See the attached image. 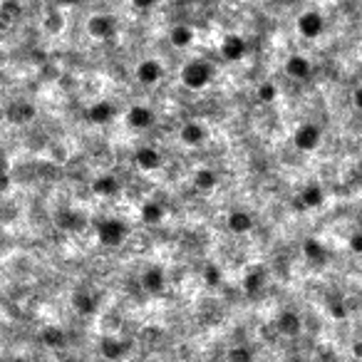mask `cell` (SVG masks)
Masks as SVG:
<instances>
[{
  "mask_svg": "<svg viewBox=\"0 0 362 362\" xmlns=\"http://www.w3.org/2000/svg\"><path fill=\"white\" fill-rule=\"evenodd\" d=\"M214 77V67L206 60H189L181 67V84L186 89H204Z\"/></svg>",
  "mask_w": 362,
  "mask_h": 362,
  "instance_id": "1",
  "label": "cell"
},
{
  "mask_svg": "<svg viewBox=\"0 0 362 362\" xmlns=\"http://www.w3.org/2000/svg\"><path fill=\"white\" fill-rule=\"evenodd\" d=\"M127 233H129V228L119 219H105L97 224V238L102 246H119V243H124Z\"/></svg>",
  "mask_w": 362,
  "mask_h": 362,
  "instance_id": "2",
  "label": "cell"
},
{
  "mask_svg": "<svg viewBox=\"0 0 362 362\" xmlns=\"http://www.w3.org/2000/svg\"><path fill=\"white\" fill-rule=\"evenodd\" d=\"M323 30H325V18H323L318 11H305L303 15L298 18V32L305 37V40L321 37Z\"/></svg>",
  "mask_w": 362,
  "mask_h": 362,
  "instance_id": "3",
  "label": "cell"
},
{
  "mask_svg": "<svg viewBox=\"0 0 362 362\" xmlns=\"http://www.w3.org/2000/svg\"><path fill=\"white\" fill-rule=\"evenodd\" d=\"M323 139V131L318 124H303L295 129V147L300 149V152H313V149H318V144H321Z\"/></svg>",
  "mask_w": 362,
  "mask_h": 362,
  "instance_id": "4",
  "label": "cell"
},
{
  "mask_svg": "<svg viewBox=\"0 0 362 362\" xmlns=\"http://www.w3.org/2000/svg\"><path fill=\"white\" fill-rule=\"evenodd\" d=\"M87 32L95 40H110L117 32V20L112 15H92L87 20Z\"/></svg>",
  "mask_w": 362,
  "mask_h": 362,
  "instance_id": "5",
  "label": "cell"
},
{
  "mask_svg": "<svg viewBox=\"0 0 362 362\" xmlns=\"http://www.w3.org/2000/svg\"><path fill=\"white\" fill-rule=\"evenodd\" d=\"M246 37L241 35H226L224 40H221V55H224V60H228V63H238V60L246 58Z\"/></svg>",
  "mask_w": 362,
  "mask_h": 362,
  "instance_id": "6",
  "label": "cell"
},
{
  "mask_svg": "<svg viewBox=\"0 0 362 362\" xmlns=\"http://www.w3.org/2000/svg\"><path fill=\"white\" fill-rule=\"evenodd\" d=\"M179 139L186 144V147H199L206 142V127L201 122H184L181 129H179Z\"/></svg>",
  "mask_w": 362,
  "mask_h": 362,
  "instance_id": "7",
  "label": "cell"
},
{
  "mask_svg": "<svg viewBox=\"0 0 362 362\" xmlns=\"http://www.w3.org/2000/svg\"><path fill=\"white\" fill-rule=\"evenodd\" d=\"M142 288L152 295L164 293V288H167V273H164L159 266L147 268V271L142 273Z\"/></svg>",
  "mask_w": 362,
  "mask_h": 362,
  "instance_id": "8",
  "label": "cell"
},
{
  "mask_svg": "<svg viewBox=\"0 0 362 362\" xmlns=\"http://www.w3.org/2000/svg\"><path fill=\"white\" fill-rule=\"evenodd\" d=\"M283 67L290 79H308L310 72H313V65H310V60L303 58V55H290Z\"/></svg>",
  "mask_w": 362,
  "mask_h": 362,
  "instance_id": "9",
  "label": "cell"
},
{
  "mask_svg": "<svg viewBox=\"0 0 362 362\" xmlns=\"http://www.w3.org/2000/svg\"><path fill=\"white\" fill-rule=\"evenodd\" d=\"M164 77V67L159 60H142L137 65V79L142 84H157Z\"/></svg>",
  "mask_w": 362,
  "mask_h": 362,
  "instance_id": "10",
  "label": "cell"
},
{
  "mask_svg": "<svg viewBox=\"0 0 362 362\" xmlns=\"http://www.w3.org/2000/svg\"><path fill=\"white\" fill-rule=\"evenodd\" d=\"M55 221H58V226L63 231H82L84 226H87V216L79 214L77 209H63Z\"/></svg>",
  "mask_w": 362,
  "mask_h": 362,
  "instance_id": "11",
  "label": "cell"
},
{
  "mask_svg": "<svg viewBox=\"0 0 362 362\" xmlns=\"http://www.w3.org/2000/svg\"><path fill=\"white\" fill-rule=\"evenodd\" d=\"M127 124H129L131 129H147V127L154 124V112L144 105H134L127 112Z\"/></svg>",
  "mask_w": 362,
  "mask_h": 362,
  "instance_id": "12",
  "label": "cell"
},
{
  "mask_svg": "<svg viewBox=\"0 0 362 362\" xmlns=\"http://www.w3.org/2000/svg\"><path fill=\"white\" fill-rule=\"evenodd\" d=\"M323 201H325V191L321 189V184H308L300 191L295 206H300V209H318V206H323Z\"/></svg>",
  "mask_w": 362,
  "mask_h": 362,
  "instance_id": "13",
  "label": "cell"
},
{
  "mask_svg": "<svg viewBox=\"0 0 362 362\" xmlns=\"http://www.w3.org/2000/svg\"><path fill=\"white\" fill-rule=\"evenodd\" d=\"M278 332H283L285 337H298L300 330H303V323H300V315L293 313V310H283L278 315Z\"/></svg>",
  "mask_w": 362,
  "mask_h": 362,
  "instance_id": "14",
  "label": "cell"
},
{
  "mask_svg": "<svg viewBox=\"0 0 362 362\" xmlns=\"http://www.w3.org/2000/svg\"><path fill=\"white\" fill-rule=\"evenodd\" d=\"M134 164H137L142 172H154V169H159V164H162V154L154 147H139L137 152H134Z\"/></svg>",
  "mask_w": 362,
  "mask_h": 362,
  "instance_id": "15",
  "label": "cell"
},
{
  "mask_svg": "<svg viewBox=\"0 0 362 362\" xmlns=\"http://www.w3.org/2000/svg\"><path fill=\"white\" fill-rule=\"evenodd\" d=\"M226 224H228V228H231L236 236H243V233L253 231V216L248 214V211H241V209L231 211L228 219H226Z\"/></svg>",
  "mask_w": 362,
  "mask_h": 362,
  "instance_id": "16",
  "label": "cell"
},
{
  "mask_svg": "<svg viewBox=\"0 0 362 362\" xmlns=\"http://www.w3.org/2000/svg\"><path fill=\"white\" fill-rule=\"evenodd\" d=\"M303 256L308 258L313 266H325V263H328V248L323 246L318 238H305V241H303Z\"/></svg>",
  "mask_w": 362,
  "mask_h": 362,
  "instance_id": "17",
  "label": "cell"
},
{
  "mask_svg": "<svg viewBox=\"0 0 362 362\" xmlns=\"http://www.w3.org/2000/svg\"><path fill=\"white\" fill-rule=\"evenodd\" d=\"M112 117H115V107L110 102H97V105H89L87 110V119L92 124H107Z\"/></svg>",
  "mask_w": 362,
  "mask_h": 362,
  "instance_id": "18",
  "label": "cell"
},
{
  "mask_svg": "<svg viewBox=\"0 0 362 362\" xmlns=\"http://www.w3.org/2000/svg\"><path fill=\"white\" fill-rule=\"evenodd\" d=\"M92 191H95L97 196H115L117 191H119V181H117L112 174H102V176H97L95 181H92Z\"/></svg>",
  "mask_w": 362,
  "mask_h": 362,
  "instance_id": "19",
  "label": "cell"
},
{
  "mask_svg": "<svg viewBox=\"0 0 362 362\" xmlns=\"http://www.w3.org/2000/svg\"><path fill=\"white\" fill-rule=\"evenodd\" d=\"M194 30L189 25H174L172 32H169V40H172L174 48H189L194 42Z\"/></svg>",
  "mask_w": 362,
  "mask_h": 362,
  "instance_id": "20",
  "label": "cell"
},
{
  "mask_svg": "<svg viewBox=\"0 0 362 362\" xmlns=\"http://www.w3.org/2000/svg\"><path fill=\"white\" fill-rule=\"evenodd\" d=\"M263 283H266V271H263V268H253V271H248V273L243 276V290H246L248 295H256L258 290L263 288Z\"/></svg>",
  "mask_w": 362,
  "mask_h": 362,
  "instance_id": "21",
  "label": "cell"
},
{
  "mask_svg": "<svg viewBox=\"0 0 362 362\" xmlns=\"http://www.w3.org/2000/svg\"><path fill=\"white\" fill-rule=\"evenodd\" d=\"M72 305L79 315H92L97 310L95 298H92L89 293H84V290H77V293L72 295Z\"/></svg>",
  "mask_w": 362,
  "mask_h": 362,
  "instance_id": "22",
  "label": "cell"
},
{
  "mask_svg": "<svg viewBox=\"0 0 362 362\" xmlns=\"http://www.w3.org/2000/svg\"><path fill=\"white\" fill-rule=\"evenodd\" d=\"M40 340L45 347H63L65 345V332L60 330L58 325H48V328H42Z\"/></svg>",
  "mask_w": 362,
  "mask_h": 362,
  "instance_id": "23",
  "label": "cell"
},
{
  "mask_svg": "<svg viewBox=\"0 0 362 362\" xmlns=\"http://www.w3.org/2000/svg\"><path fill=\"white\" fill-rule=\"evenodd\" d=\"M100 352H102V357H107V360H119L122 352H124V345H122L117 337H102Z\"/></svg>",
  "mask_w": 362,
  "mask_h": 362,
  "instance_id": "24",
  "label": "cell"
},
{
  "mask_svg": "<svg viewBox=\"0 0 362 362\" xmlns=\"http://www.w3.org/2000/svg\"><path fill=\"white\" fill-rule=\"evenodd\" d=\"M139 216H142L144 224L154 226V224H159V221L164 219V209L157 204V201H147V204H142V211H139Z\"/></svg>",
  "mask_w": 362,
  "mask_h": 362,
  "instance_id": "25",
  "label": "cell"
},
{
  "mask_svg": "<svg viewBox=\"0 0 362 362\" xmlns=\"http://www.w3.org/2000/svg\"><path fill=\"white\" fill-rule=\"evenodd\" d=\"M194 184H196V189H201V191H211V189H216V184H219V176H216L211 169H199V172L194 174Z\"/></svg>",
  "mask_w": 362,
  "mask_h": 362,
  "instance_id": "26",
  "label": "cell"
},
{
  "mask_svg": "<svg viewBox=\"0 0 362 362\" xmlns=\"http://www.w3.org/2000/svg\"><path fill=\"white\" fill-rule=\"evenodd\" d=\"M256 97H258V102H263V105H273V102L278 100V87H276L273 82H263V84H258Z\"/></svg>",
  "mask_w": 362,
  "mask_h": 362,
  "instance_id": "27",
  "label": "cell"
},
{
  "mask_svg": "<svg viewBox=\"0 0 362 362\" xmlns=\"http://www.w3.org/2000/svg\"><path fill=\"white\" fill-rule=\"evenodd\" d=\"M204 280L209 285H219L221 283V268L216 266V263H209V266L204 268Z\"/></svg>",
  "mask_w": 362,
  "mask_h": 362,
  "instance_id": "28",
  "label": "cell"
},
{
  "mask_svg": "<svg viewBox=\"0 0 362 362\" xmlns=\"http://www.w3.org/2000/svg\"><path fill=\"white\" fill-rule=\"evenodd\" d=\"M330 315H332V318H337V321H345V318H347L345 300H342V298L332 300V303H330Z\"/></svg>",
  "mask_w": 362,
  "mask_h": 362,
  "instance_id": "29",
  "label": "cell"
},
{
  "mask_svg": "<svg viewBox=\"0 0 362 362\" xmlns=\"http://www.w3.org/2000/svg\"><path fill=\"white\" fill-rule=\"evenodd\" d=\"M45 25H48L50 32H60V30H63V25H65V20H63V15H60V13L55 11V13H50V15H48Z\"/></svg>",
  "mask_w": 362,
  "mask_h": 362,
  "instance_id": "30",
  "label": "cell"
},
{
  "mask_svg": "<svg viewBox=\"0 0 362 362\" xmlns=\"http://www.w3.org/2000/svg\"><path fill=\"white\" fill-rule=\"evenodd\" d=\"M251 350H246V347H233V350H228V360H236V362H251Z\"/></svg>",
  "mask_w": 362,
  "mask_h": 362,
  "instance_id": "31",
  "label": "cell"
},
{
  "mask_svg": "<svg viewBox=\"0 0 362 362\" xmlns=\"http://www.w3.org/2000/svg\"><path fill=\"white\" fill-rule=\"evenodd\" d=\"M18 15H20V6H18L15 0H6V3H3V18L11 20V18H18Z\"/></svg>",
  "mask_w": 362,
  "mask_h": 362,
  "instance_id": "32",
  "label": "cell"
},
{
  "mask_svg": "<svg viewBox=\"0 0 362 362\" xmlns=\"http://www.w3.org/2000/svg\"><path fill=\"white\" fill-rule=\"evenodd\" d=\"M350 251L362 253V233H352L350 236Z\"/></svg>",
  "mask_w": 362,
  "mask_h": 362,
  "instance_id": "33",
  "label": "cell"
},
{
  "mask_svg": "<svg viewBox=\"0 0 362 362\" xmlns=\"http://www.w3.org/2000/svg\"><path fill=\"white\" fill-rule=\"evenodd\" d=\"M131 6L137 8V11H149V8L157 6V0H131Z\"/></svg>",
  "mask_w": 362,
  "mask_h": 362,
  "instance_id": "34",
  "label": "cell"
},
{
  "mask_svg": "<svg viewBox=\"0 0 362 362\" xmlns=\"http://www.w3.org/2000/svg\"><path fill=\"white\" fill-rule=\"evenodd\" d=\"M352 105H355V110L362 112V84L352 92Z\"/></svg>",
  "mask_w": 362,
  "mask_h": 362,
  "instance_id": "35",
  "label": "cell"
},
{
  "mask_svg": "<svg viewBox=\"0 0 362 362\" xmlns=\"http://www.w3.org/2000/svg\"><path fill=\"white\" fill-rule=\"evenodd\" d=\"M352 355H355V357H360V360H362V340H360V342H355V345H352Z\"/></svg>",
  "mask_w": 362,
  "mask_h": 362,
  "instance_id": "36",
  "label": "cell"
},
{
  "mask_svg": "<svg viewBox=\"0 0 362 362\" xmlns=\"http://www.w3.org/2000/svg\"><path fill=\"white\" fill-rule=\"evenodd\" d=\"M55 3H58V6H75L77 0H55Z\"/></svg>",
  "mask_w": 362,
  "mask_h": 362,
  "instance_id": "37",
  "label": "cell"
},
{
  "mask_svg": "<svg viewBox=\"0 0 362 362\" xmlns=\"http://www.w3.org/2000/svg\"><path fill=\"white\" fill-rule=\"evenodd\" d=\"M360 60H362V45H360Z\"/></svg>",
  "mask_w": 362,
  "mask_h": 362,
  "instance_id": "38",
  "label": "cell"
}]
</instances>
